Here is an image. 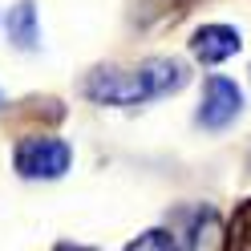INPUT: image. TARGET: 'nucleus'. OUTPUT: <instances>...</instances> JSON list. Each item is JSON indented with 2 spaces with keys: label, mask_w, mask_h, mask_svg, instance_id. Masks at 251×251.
I'll list each match as a JSON object with an SVG mask.
<instances>
[{
  "label": "nucleus",
  "mask_w": 251,
  "mask_h": 251,
  "mask_svg": "<svg viewBox=\"0 0 251 251\" xmlns=\"http://www.w3.org/2000/svg\"><path fill=\"white\" fill-rule=\"evenodd\" d=\"M239 49H243V37H239V28H231V25H202L191 37V53L202 65H219V61L235 57Z\"/></svg>",
  "instance_id": "nucleus-4"
},
{
  "label": "nucleus",
  "mask_w": 251,
  "mask_h": 251,
  "mask_svg": "<svg viewBox=\"0 0 251 251\" xmlns=\"http://www.w3.org/2000/svg\"><path fill=\"white\" fill-rule=\"evenodd\" d=\"M243 105V93L239 85L231 81V77H207V85H202V101H199V126H207V130H223L227 122H235Z\"/></svg>",
  "instance_id": "nucleus-3"
},
{
  "label": "nucleus",
  "mask_w": 251,
  "mask_h": 251,
  "mask_svg": "<svg viewBox=\"0 0 251 251\" xmlns=\"http://www.w3.org/2000/svg\"><path fill=\"white\" fill-rule=\"evenodd\" d=\"M219 219L211 211H199L195 223H191V235H186V251H219Z\"/></svg>",
  "instance_id": "nucleus-6"
},
{
  "label": "nucleus",
  "mask_w": 251,
  "mask_h": 251,
  "mask_svg": "<svg viewBox=\"0 0 251 251\" xmlns=\"http://www.w3.org/2000/svg\"><path fill=\"white\" fill-rule=\"evenodd\" d=\"M57 251H93V247H81V243H61Z\"/></svg>",
  "instance_id": "nucleus-9"
},
{
  "label": "nucleus",
  "mask_w": 251,
  "mask_h": 251,
  "mask_svg": "<svg viewBox=\"0 0 251 251\" xmlns=\"http://www.w3.org/2000/svg\"><path fill=\"white\" fill-rule=\"evenodd\" d=\"M126 251H178V239L170 231H162V227H150V231L138 235V239L126 243Z\"/></svg>",
  "instance_id": "nucleus-8"
},
{
  "label": "nucleus",
  "mask_w": 251,
  "mask_h": 251,
  "mask_svg": "<svg viewBox=\"0 0 251 251\" xmlns=\"http://www.w3.org/2000/svg\"><path fill=\"white\" fill-rule=\"evenodd\" d=\"M223 251H251V199L239 202L223 235Z\"/></svg>",
  "instance_id": "nucleus-7"
},
{
  "label": "nucleus",
  "mask_w": 251,
  "mask_h": 251,
  "mask_svg": "<svg viewBox=\"0 0 251 251\" xmlns=\"http://www.w3.org/2000/svg\"><path fill=\"white\" fill-rule=\"evenodd\" d=\"M12 162H17L21 178H61L73 162V150H69V142H61L53 134H37V138L17 142Z\"/></svg>",
  "instance_id": "nucleus-2"
},
{
  "label": "nucleus",
  "mask_w": 251,
  "mask_h": 251,
  "mask_svg": "<svg viewBox=\"0 0 251 251\" xmlns=\"http://www.w3.org/2000/svg\"><path fill=\"white\" fill-rule=\"evenodd\" d=\"M186 85V69L170 57H150L134 69H101L85 81V93L101 105H142Z\"/></svg>",
  "instance_id": "nucleus-1"
},
{
  "label": "nucleus",
  "mask_w": 251,
  "mask_h": 251,
  "mask_svg": "<svg viewBox=\"0 0 251 251\" xmlns=\"http://www.w3.org/2000/svg\"><path fill=\"white\" fill-rule=\"evenodd\" d=\"M8 41L17 45V49H37V41H41V28H37V8L28 4V0H21L17 8L8 12Z\"/></svg>",
  "instance_id": "nucleus-5"
}]
</instances>
